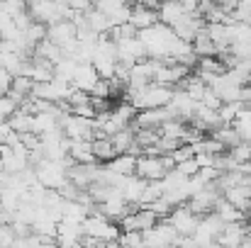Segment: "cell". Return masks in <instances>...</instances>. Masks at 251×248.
Wrapping results in <instances>:
<instances>
[{"mask_svg":"<svg viewBox=\"0 0 251 248\" xmlns=\"http://www.w3.org/2000/svg\"><path fill=\"white\" fill-rule=\"evenodd\" d=\"M34 168V173H37V180L44 185V187H49V190H59L69 178H66V165L61 163V161H49V158H42L39 163L32 165Z\"/></svg>","mask_w":251,"mask_h":248,"instance_id":"obj_1","label":"cell"},{"mask_svg":"<svg viewBox=\"0 0 251 248\" xmlns=\"http://www.w3.org/2000/svg\"><path fill=\"white\" fill-rule=\"evenodd\" d=\"M168 224L178 231V234H183V236H190L193 231H195V226H198V222H200V217L183 202V204H176L171 212H168Z\"/></svg>","mask_w":251,"mask_h":248,"instance_id":"obj_2","label":"cell"},{"mask_svg":"<svg viewBox=\"0 0 251 248\" xmlns=\"http://www.w3.org/2000/svg\"><path fill=\"white\" fill-rule=\"evenodd\" d=\"M166 165L161 161V154H142L137 156V168L134 173L144 180H161L166 175Z\"/></svg>","mask_w":251,"mask_h":248,"instance_id":"obj_3","label":"cell"},{"mask_svg":"<svg viewBox=\"0 0 251 248\" xmlns=\"http://www.w3.org/2000/svg\"><path fill=\"white\" fill-rule=\"evenodd\" d=\"M47 39L54 42V44H59L64 49V46H69L76 39V24L71 20H59V22H54V24L47 27Z\"/></svg>","mask_w":251,"mask_h":248,"instance_id":"obj_4","label":"cell"},{"mask_svg":"<svg viewBox=\"0 0 251 248\" xmlns=\"http://www.w3.org/2000/svg\"><path fill=\"white\" fill-rule=\"evenodd\" d=\"M202 27H205V20H202L198 12H185V17H183L180 22H176L171 29H173L176 37H180V39H185V42H193V37H195Z\"/></svg>","mask_w":251,"mask_h":248,"instance_id":"obj_5","label":"cell"},{"mask_svg":"<svg viewBox=\"0 0 251 248\" xmlns=\"http://www.w3.org/2000/svg\"><path fill=\"white\" fill-rule=\"evenodd\" d=\"M185 5L180 0H161L159 7H156V15H159V22H164L166 27H173L176 22H180L185 17Z\"/></svg>","mask_w":251,"mask_h":248,"instance_id":"obj_6","label":"cell"},{"mask_svg":"<svg viewBox=\"0 0 251 248\" xmlns=\"http://www.w3.org/2000/svg\"><path fill=\"white\" fill-rule=\"evenodd\" d=\"M83 241V229L81 224H74V222H59L56 224V244L59 246H78Z\"/></svg>","mask_w":251,"mask_h":248,"instance_id":"obj_7","label":"cell"},{"mask_svg":"<svg viewBox=\"0 0 251 248\" xmlns=\"http://www.w3.org/2000/svg\"><path fill=\"white\" fill-rule=\"evenodd\" d=\"M222 197H225L227 202H232L237 209L247 212V207L251 204V185L244 180V182H239V185L225 187V190H222Z\"/></svg>","mask_w":251,"mask_h":248,"instance_id":"obj_8","label":"cell"},{"mask_svg":"<svg viewBox=\"0 0 251 248\" xmlns=\"http://www.w3.org/2000/svg\"><path fill=\"white\" fill-rule=\"evenodd\" d=\"M98 71L93 68V64H78L76 66V73H74V78H71V85L74 88H78V90H85V92H90L93 90V85L98 83Z\"/></svg>","mask_w":251,"mask_h":248,"instance_id":"obj_9","label":"cell"},{"mask_svg":"<svg viewBox=\"0 0 251 248\" xmlns=\"http://www.w3.org/2000/svg\"><path fill=\"white\" fill-rule=\"evenodd\" d=\"M225 64L220 61V56H198V76L205 83H210L215 76L225 73Z\"/></svg>","mask_w":251,"mask_h":248,"instance_id":"obj_10","label":"cell"},{"mask_svg":"<svg viewBox=\"0 0 251 248\" xmlns=\"http://www.w3.org/2000/svg\"><path fill=\"white\" fill-rule=\"evenodd\" d=\"M93 139H71V146H69V158L74 163H93L95 156H93Z\"/></svg>","mask_w":251,"mask_h":248,"instance_id":"obj_11","label":"cell"},{"mask_svg":"<svg viewBox=\"0 0 251 248\" xmlns=\"http://www.w3.org/2000/svg\"><path fill=\"white\" fill-rule=\"evenodd\" d=\"M32 78L29 76H25V73H17V76H12V81H10V88H7V95L20 105L25 97H29L32 95Z\"/></svg>","mask_w":251,"mask_h":248,"instance_id":"obj_12","label":"cell"},{"mask_svg":"<svg viewBox=\"0 0 251 248\" xmlns=\"http://www.w3.org/2000/svg\"><path fill=\"white\" fill-rule=\"evenodd\" d=\"M129 22H132L137 29H144V27H151L154 22H159V15H156V10H151V7L137 2V5H132V17H129Z\"/></svg>","mask_w":251,"mask_h":248,"instance_id":"obj_13","label":"cell"},{"mask_svg":"<svg viewBox=\"0 0 251 248\" xmlns=\"http://www.w3.org/2000/svg\"><path fill=\"white\" fill-rule=\"evenodd\" d=\"M134 168H137V156L129 154V151L127 154H117V156H112L107 161V170H112L117 175H132Z\"/></svg>","mask_w":251,"mask_h":248,"instance_id":"obj_14","label":"cell"},{"mask_svg":"<svg viewBox=\"0 0 251 248\" xmlns=\"http://www.w3.org/2000/svg\"><path fill=\"white\" fill-rule=\"evenodd\" d=\"M212 212L227 224V222H244L247 219V214L242 212V209H237L232 202H227L225 197H220L217 202H215V207H212Z\"/></svg>","mask_w":251,"mask_h":248,"instance_id":"obj_15","label":"cell"},{"mask_svg":"<svg viewBox=\"0 0 251 248\" xmlns=\"http://www.w3.org/2000/svg\"><path fill=\"white\" fill-rule=\"evenodd\" d=\"M190 46H193V51L198 54V56H217V46H215V42L207 37V32H205V27L193 37V42H190Z\"/></svg>","mask_w":251,"mask_h":248,"instance_id":"obj_16","label":"cell"},{"mask_svg":"<svg viewBox=\"0 0 251 248\" xmlns=\"http://www.w3.org/2000/svg\"><path fill=\"white\" fill-rule=\"evenodd\" d=\"M90 144H93V156H95V161H100V163H107L112 156H117V151H115L110 136H93Z\"/></svg>","mask_w":251,"mask_h":248,"instance_id":"obj_17","label":"cell"},{"mask_svg":"<svg viewBox=\"0 0 251 248\" xmlns=\"http://www.w3.org/2000/svg\"><path fill=\"white\" fill-rule=\"evenodd\" d=\"M110 141H112V146H115L117 154H127V151L134 146V129H132V124H127V127H122L120 132H115V134L110 136Z\"/></svg>","mask_w":251,"mask_h":248,"instance_id":"obj_18","label":"cell"},{"mask_svg":"<svg viewBox=\"0 0 251 248\" xmlns=\"http://www.w3.org/2000/svg\"><path fill=\"white\" fill-rule=\"evenodd\" d=\"M212 136H215L220 144H225V149H229V146H234V144L242 141L239 132H237L232 124H220V127H215V129H212Z\"/></svg>","mask_w":251,"mask_h":248,"instance_id":"obj_19","label":"cell"},{"mask_svg":"<svg viewBox=\"0 0 251 248\" xmlns=\"http://www.w3.org/2000/svg\"><path fill=\"white\" fill-rule=\"evenodd\" d=\"M85 17H88V24H90V29H93V32L105 34V32L110 29V17H107L102 10L90 7V10H85Z\"/></svg>","mask_w":251,"mask_h":248,"instance_id":"obj_20","label":"cell"},{"mask_svg":"<svg viewBox=\"0 0 251 248\" xmlns=\"http://www.w3.org/2000/svg\"><path fill=\"white\" fill-rule=\"evenodd\" d=\"M244 107V102L242 100H229V102H222L220 107H217V114H220V119H222V124H232L234 122V117H237V112Z\"/></svg>","mask_w":251,"mask_h":248,"instance_id":"obj_21","label":"cell"},{"mask_svg":"<svg viewBox=\"0 0 251 248\" xmlns=\"http://www.w3.org/2000/svg\"><path fill=\"white\" fill-rule=\"evenodd\" d=\"M227 154H229V156H232L237 163L251 161V144H247V141H239V144L229 146V149H227Z\"/></svg>","mask_w":251,"mask_h":248,"instance_id":"obj_22","label":"cell"},{"mask_svg":"<svg viewBox=\"0 0 251 248\" xmlns=\"http://www.w3.org/2000/svg\"><path fill=\"white\" fill-rule=\"evenodd\" d=\"M117 244H122V246H144V236H142V231H120Z\"/></svg>","mask_w":251,"mask_h":248,"instance_id":"obj_23","label":"cell"},{"mask_svg":"<svg viewBox=\"0 0 251 248\" xmlns=\"http://www.w3.org/2000/svg\"><path fill=\"white\" fill-rule=\"evenodd\" d=\"M198 102H200V105H205V107H210V110H217V107L222 105L220 95H217V92H215V90H212L210 85L205 88V92H202V97H200Z\"/></svg>","mask_w":251,"mask_h":248,"instance_id":"obj_24","label":"cell"},{"mask_svg":"<svg viewBox=\"0 0 251 248\" xmlns=\"http://www.w3.org/2000/svg\"><path fill=\"white\" fill-rule=\"evenodd\" d=\"M90 95H98V97H112L110 95V78H98V83L93 85Z\"/></svg>","mask_w":251,"mask_h":248,"instance_id":"obj_25","label":"cell"},{"mask_svg":"<svg viewBox=\"0 0 251 248\" xmlns=\"http://www.w3.org/2000/svg\"><path fill=\"white\" fill-rule=\"evenodd\" d=\"M176 170H180L183 175H195V173L200 170V165L195 163V158H185V161L176 163Z\"/></svg>","mask_w":251,"mask_h":248,"instance_id":"obj_26","label":"cell"},{"mask_svg":"<svg viewBox=\"0 0 251 248\" xmlns=\"http://www.w3.org/2000/svg\"><path fill=\"white\" fill-rule=\"evenodd\" d=\"M90 105L95 112H105L110 110V97H98V95H90Z\"/></svg>","mask_w":251,"mask_h":248,"instance_id":"obj_27","label":"cell"},{"mask_svg":"<svg viewBox=\"0 0 251 248\" xmlns=\"http://www.w3.org/2000/svg\"><path fill=\"white\" fill-rule=\"evenodd\" d=\"M66 5H69L74 12H85V10H90L93 0H66Z\"/></svg>","mask_w":251,"mask_h":248,"instance_id":"obj_28","label":"cell"},{"mask_svg":"<svg viewBox=\"0 0 251 248\" xmlns=\"http://www.w3.org/2000/svg\"><path fill=\"white\" fill-rule=\"evenodd\" d=\"M215 2H217V5L222 7V10H227V12H232V10L237 7V2H239V0H215Z\"/></svg>","mask_w":251,"mask_h":248,"instance_id":"obj_29","label":"cell"}]
</instances>
